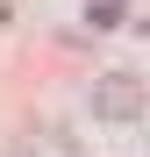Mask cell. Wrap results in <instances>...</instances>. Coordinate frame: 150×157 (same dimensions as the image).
<instances>
[{"instance_id":"1","label":"cell","mask_w":150,"mask_h":157,"mask_svg":"<svg viewBox=\"0 0 150 157\" xmlns=\"http://www.w3.org/2000/svg\"><path fill=\"white\" fill-rule=\"evenodd\" d=\"M93 114H100V121H136V114H143V78L100 71V78H93Z\"/></svg>"},{"instance_id":"2","label":"cell","mask_w":150,"mask_h":157,"mask_svg":"<svg viewBox=\"0 0 150 157\" xmlns=\"http://www.w3.org/2000/svg\"><path fill=\"white\" fill-rule=\"evenodd\" d=\"M86 21H93V29H121V0H93Z\"/></svg>"}]
</instances>
